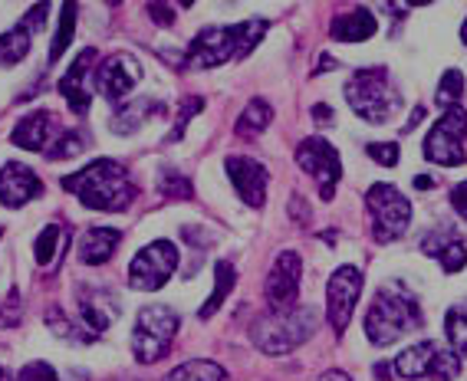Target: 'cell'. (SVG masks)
<instances>
[{"label":"cell","mask_w":467,"mask_h":381,"mask_svg":"<svg viewBox=\"0 0 467 381\" xmlns=\"http://www.w3.org/2000/svg\"><path fill=\"white\" fill-rule=\"evenodd\" d=\"M267 26L270 24L264 17H251L244 20V24H231V26H208V30H201L192 40L182 63L188 69H214L231 63V59H244L264 40Z\"/></svg>","instance_id":"cell-1"},{"label":"cell","mask_w":467,"mask_h":381,"mask_svg":"<svg viewBox=\"0 0 467 381\" xmlns=\"http://www.w3.org/2000/svg\"><path fill=\"white\" fill-rule=\"evenodd\" d=\"M63 188L69 194H76L89 211H109V214L126 211L135 201V194H139V188L132 184L126 168L119 165V161H109V158L92 161L83 171L67 174Z\"/></svg>","instance_id":"cell-2"},{"label":"cell","mask_w":467,"mask_h":381,"mask_svg":"<svg viewBox=\"0 0 467 381\" xmlns=\"http://www.w3.org/2000/svg\"><path fill=\"white\" fill-rule=\"evenodd\" d=\"M425 315L418 299L411 296L405 286H385L376 293L372 306L366 313V335L372 345H392L401 335H411V332L421 329Z\"/></svg>","instance_id":"cell-3"},{"label":"cell","mask_w":467,"mask_h":381,"mask_svg":"<svg viewBox=\"0 0 467 381\" xmlns=\"http://www.w3.org/2000/svg\"><path fill=\"white\" fill-rule=\"evenodd\" d=\"M317 306H293L286 313H267L254 323V345L267 355H286L317 332Z\"/></svg>","instance_id":"cell-4"},{"label":"cell","mask_w":467,"mask_h":381,"mask_svg":"<svg viewBox=\"0 0 467 381\" xmlns=\"http://www.w3.org/2000/svg\"><path fill=\"white\" fill-rule=\"evenodd\" d=\"M346 102L368 125H385L401 108L399 89L392 86V79H389V73L382 67L359 69L352 76L346 83Z\"/></svg>","instance_id":"cell-5"},{"label":"cell","mask_w":467,"mask_h":381,"mask_svg":"<svg viewBox=\"0 0 467 381\" xmlns=\"http://www.w3.org/2000/svg\"><path fill=\"white\" fill-rule=\"evenodd\" d=\"M182 329V315L171 306H142L135 315L132 329V355L135 362L151 365L168 355V348Z\"/></svg>","instance_id":"cell-6"},{"label":"cell","mask_w":467,"mask_h":381,"mask_svg":"<svg viewBox=\"0 0 467 381\" xmlns=\"http://www.w3.org/2000/svg\"><path fill=\"white\" fill-rule=\"evenodd\" d=\"M366 208L372 214V237L379 243L399 241L411 224V204L392 184H372L366 194Z\"/></svg>","instance_id":"cell-7"},{"label":"cell","mask_w":467,"mask_h":381,"mask_svg":"<svg viewBox=\"0 0 467 381\" xmlns=\"http://www.w3.org/2000/svg\"><path fill=\"white\" fill-rule=\"evenodd\" d=\"M464 139H467V108L451 106V108H444V116L431 125V132L425 135L421 151H425V158L431 165H444V168L464 165L467 161Z\"/></svg>","instance_id":"cell-8"},{"label":"cell","mask_w":467,"mask_h":381,"mask_svg":"<svg viewBox=\"0 0 467 381\" xmlns=\"http://www.w3.org/2000/svg\"><path fill=\"white\" fill-rule=\"evenodd\" d=\"M178 270V247L171 241H155L139 250V257L129 263V286L132 290H161Z\"/></svg>","instance_id":"cell-9"},{"label":"cell","mask_w":467,"mask_h":381,"mask_svg":"<svg viewBox=\"0 0 467 381\" xmlns=\"http://www.w3.org/2000/svg\"><path fill=\"white\" fill-rule=\"evenodd\" d=\"M296 165L317 178L319 198L333 201L336 184H339V178H342V161H339V151H336L329 141L319 139V135L303 139L300 145H296Z\"/></svg>","instance_id":"cell-10"},{"label":"cell","mask_w":467,"mask_h":381,"mask_svg":"<svg viewBox=\"0 0 467 381\" xmlns=\"http://www.w3.org/2000/svg\"><path fill=\"white\" fill-rule=\"evenodd\" d=\"M362 296V273L359 266H339L333 276H329V286H326V319L333 325L336 335L349 329L352 323V309Z\"/></svg>","instance_id":"cell-11"},{"label":"cell","mask_w":467,"mask_h":381,"mask_svg":"<svg viewBox=\"0 0 467 381\" xmlns=\"http://www.w3.org/2000/svg\"><path fill=\"white\" fill-rule=\"evenodd\" d=\"M300 273L303 260L296 250L276 253L274 266H270L267 273V286H264V299H267L270 313H286V309L296 306V299H300Z\"/></svg>","instance_id":"cell-12"},{"label":"cell","mask_w":467,"mask_h":381,"mask_svg":"<svg viewBox=\"0 0 467 381\" xmlns=\"http://www.w3.org/2000/svg\"><path fill=\"white\" fill-rule=\"evenodd\" d=\"M142 83V67L139 59L129 53H112L99 63V69L92 73V86L96 92H102V99H109L112 106H122L126 96Z\"/></svg>","instance_id":"cell-13"},{"label":"cell","mask_w":467,"mask_h":381,"mask_svg":"<svg viewBox=\"0 0 467 381\" xmlns=\"http://www.w3.org/2000/svg\"><path fill=\"white\" fill-rule=\"evenodd\" d=\"M227 174H231L234 190L241 194V201L247 208H264L267 204V168L254 161V158L231 155L224 161Z\"/></svg>","instance_id":"cell-14"},{"label":"cell","mask_w":467,"mask_h":381,"mask_svg":"<svg viewBox=\"0 0 467 381\" xmlns=\"http://www.w3.org/2000/svg\"><path fill=\"white\" fill-rule=\"evenodd\" d=\"M43 194V181L36 178L34 168H26L24 161H7L0 168V204L10 211L24 208L30 201Z\"/></svg>","instance_id":"cell-15"},{"label":"cell","mask_w":467,"mask_h":381,"mask_svg":"<svg viewBox=\"0 0 467 381\" xmlns=\"http://www.w3.org/2000/svg\"><path fill=\"white\" fill-rule=\"evenodd\" d=\"M119 319V299L102 286H83L79 290V323L86 332H106Z\"/></svg>","instance_id":"cell-16"},{"label":"cell","mask_w":467,"mask_h":381,"mask_svg":"<svg viewBox=\"0 0 467 381\" xmlns=\"http://www.w3.org/2000/svg\"><path fill=\"white\" fill-rule=\"evenodd\" d=\"M96 59H99V53L92 50V46H86V50L73 59V67L67 69V76L59 79V92H63V99H67V106L73 108L76 116H86L89 106H92V96H89V89H86V79H89V69H92Z\"/></svg>","instance_id":"cell-17"},{"label":"cell","mask_w":467,"mask_h":381,"mask_svg":"<svg viewBox=\"0 0 467 381\" xmlns=\"http://www.w3.org/2000/svg\"><path fill=\"white\" fill-rule=\"evenodd\" d=\"M53 122H57V118H53V112H47V108L30 112V116H24L17 122L10 141L24 151H43L47 149V139H50V132H53Z\"/></svg>","instance_id":"cell-18"},{"label":"cell","mask_w":467,"mask_h":381,"mask_svg":"<svg viewBox=\"0 0 467 381\" xmlns=\"http://www.w3.org/2000/svg\"><path fill=\"white\" fill-rule=\"evenodd\" d=\"M122 233L116 227H89L79 241V260L86 266H102L106 260H112V253L119 250Z\"/></svg>","instance_id":"cell-19"},{"label":"cell","mask_w":467,"mask_h":381,"mask_svg":"<svg viewBox=\"0 0 467 381\" xmlns=\"http://www.w3.org/2000/svg\"><path fill=\"white\" fill-rule=\"evenodd\" d=\"M376 30H379V20L372 17L366 7H356L333 20L329 36L339 43H362V40H368V36H376Z\"/></svg>","instance_id":"cell-20"},{"label":"cell","mask_w":467,"mask_h":381,"mask_svg":"<svg viewBox=\"0 0 467 381\" xmlns=\"http://www.w3.org/2000/svg\"><path fill=\"white\" fill-rule=\"evenodd\" d=\"M438 348H441V342H431V339L405 348L392 365L395 375H401V378H428V375H431V362H434V355H438Z\"/></svg>","instance_id":"cell-21"},{"label":"cell","mask_w":467,"mask_h":381,"mask_svg":"<svg viewBox=\"0 0 467 381\" xmlns=\"http://www.w3.org/2000/svg\"><path fill=\"white\" fill-rule=\"evenodd\" d=\"M161 106L151 96H139V99H129L126 106H119V112L112 116V132L116 135H129V132H139L145 125V118L159 116Z\"/></svg>","instance_id":"cell-22"},{"label":"cell","mask_w":467,"mask_h":381,"mask_svg":"<svg viewBox=\"0 0 467 381\" xmlns=\"http://www.w3.org/2000/svg\"><path fill=\"white\" fill-rule=\"evenodd\" d=\"M234 283H237V270H234L227 260H217L214 263V293H211V296L204 299V306L198 309L201 319H208V315H214L217 309H221V303L231 296Z\"/></svg>","instance_id":"cell-23"},{"label":"cell","mask_w":467,"mask_h":381,"mask_svg":"<svg viewBox=\"0 0 467 381\" xmlns=\"http://www.w3.org/2000/svg\"><path fill=\"white\" fill-rule=\"evenodd\" d=\"M270 118H274V108L264 99H251L247 108L241 112V118H237V125H234V132L241 135V139H257V135L267 132Z\"/></svg>","instance_id":"cell-24"},{"label":"cell","mask_w":467,"mask_h":381,"mask_svg":"<svg viewBox=\"0 0 467 381\" xmlns=\"http://www.w3.org/2000/svg\"><path fill=\"white\" fill-rule=\"evenodd\" d=\"M165 381H227V372L217 362H208V358H192V362H182L178 368H171Z\"/></svg>","instance_id":"cell-25"},{"label":"cell","mask_w":467,"mask_h":381,"mask_svg":"<svg viewBox=\"0 0 467 381\" xmlns=\"http://www.w3.org/2000/svg\"><path fill=\"white\" fill-rule=\"evenodd\" d=\"M26 53H30V34L20 24L0 34V67H17L20 59H26Z\"/></svg>","instance_id":"cell-26"},{"label":"cell","mask_w":467,"mask_h":381,"mask_svg":"<svg viewBox=\"0 0 467 381\" xmlns=\"http://www.w3.org/2000/svg\"><path fill=\"white\" fill-rule=\"evenodd\" d=\"M73 34H76V4H63V10H59V30L50 43V53H47L50 67L67 53V46L73 43Z\"/></svg>","instance_id":"cell-27"},{"label":"cell","mask_w":467,"mask_h":381,"mask_svg":"<svg viewBox=\"0 0 467 381\" xmlns=\"http://www.w3.org/2000/svg\"><path fill=\"white\" fill-rule=\"evenodd\" d=\"M444 332L458 355H467V306H454L444 315Z\"/></svg>","instance_id":"cell-28"},{"label":"cell","mask_w":467,"mask_h":381,"mask_svg":"<svg viewBox=\"0 0 467 381\" xmlns=\"http://www.w3.org/2000/svg\"><path fill=\"white\" fill-rule=\"evenodd\" d=\"M458 375H461V355L454 352V348L441 345L438 348V355H434V362H431V375H428V378L451 381V378H458Z\"/></svg>","instance_id":"cell-29"},{"label":"cell","mask_w":467,"mask_h":381,"mask_svg":"<svg viewBox=\"0 0 467 381\" xmlns=\"http://www.w3.org/2000/svg\"><path fill=\"white\" fill-rule=\"evenodd\" d=\"M461 92H464V76H461V69H448V73L441 76V83H438V106L441 108H451L458 106Z\"/></svg>","instance_id":"cell-30"},{"label":"cell","mask_w":467,"mask_h":381,"mask_svg":"<svg viewBox=\"0 0 467 381\" xmlns=\"http://www.w3.org/2000/svg\"><path fill=\"white\" fill-rule=\"evenodd\" d=\"M83 149H86V139H83V135L63 132V135H59L57 145H50V151H43V155L50 158V161H67V158H76Z\"/></svg>","instance_id":"cell-31"},{"label":"cell","mask_w":467,"mask_h":381,"mask_svg":"<svg viewBox=\"0 0 467 381\" xmlns=\"http://www.w3.org/2000/svg\"><path fill=\"white\" fill-rule=\"evenodd\" d=\"M57 247H59V227L50 224L43 227V233L36 237V247H34V257L40 266H50L53 257H57Z\"/></svg>","instance_id":"cell-32"},{"label":"cell","mask_w":467,"mask_h":381,"mask_svg":"<svg viewBox=\"0 0 467 381\" xmlns=\"http://www.w3.org/2000/svg\"><path fill=\"white\" fill-rule=\"evenodd\" d=\"M161 194H165L168 201H182V198L188 201L192 198V181L178 171H165V178H161Z\"/></svg>","instance_id":"cell-33"},{"label":"cell","mask_w":467,"mask_h":381,"mask_svg":"<svg viewBox=\"0 0 467 381\" xmlns=\"http://www.w3.org/2000/svg\"><path fill=\"white\" fill-rule=\"evenodd\" d=\"M438 263H441L444 273H461L467 266V247L461 241L448 243V247L441 250V257H438Z\"/></svg>","instance_id":"cell-34"},{"label":"cell","mask_w":467,"mask_h":381,"mask_svg":"<svg viewBox=\"0 0 467 381\" xmlns=\"http://www.w3.org/2000/svg\"><path fill=\"white\" fill-rule=\"evenodd\" d=\"M366 151H368V158H372L376 165H382V168H395V165H399V158H401L395 141H372Z\"/></svg>","instance_id":"cell-35"},{"label":"cell","mask_w":467,"mask_h":381,"mask_svg":"<svg viewBox=\"0 0 467 381\" xmlns=\"http://www.w3.org/2000/svg\"><path fill=\"white\" fill-rule=\"evenodd\" d=\"M454 241H458V233L451 231V227H444V231H438V233H428L425 241H421V250H425L428 257H441V250Z\"/></svg>","instance_id":"cell-36"},{"label":"cell","mask_w":467,"mask_h":381,"mask_svg":"<svg viewBox=\"0 0 467 381\" xmlns=\"http://www.w3.org/2000/svg\"><path fill=\"white\" fill-rule=\"evenodd\" d=\"M14 381H59V378L47 362H26Z\"/></svg>","instance_id":"cell-37"},{"label":"cell","mask_w":467,"mask_h":381,"mask_svg":"<svg viewBox=\"0 0 467 381\" xmlns=\"http://www.w3.org/2000/svg\"><path fill=\"white\" fill-rule=\"evenodd\" d=\"M47 14H50V7H47V4H36V7L30 10L24 20H20V26H24L26 34H40L43 26H47V20H43Z\"/></svg>","instance_id":"cell-38"},{"label":"cell","mask_w":467,"mask_h":381,"mask_svg":"<svg viewBox=\"0 0 467 381\" xmlns=\"http://www.w3.org/2000/svg\"><path fill=\"white\" fill-rule=\"evenodd\" d=\"M201 108H204V102H201L198 96H192V102H188V106H184V112H178V125H175V132L168 135V141L182 139V135H184V125H188V118H192L194 112H201Z\"/></svg>","instance_id":"cell-39"},{"label":"cell","mask_w":467,"mask_h":381,"mask_svg":"<svg viewBox=\"0 0 467 381\" xmlns=\"http://www.w3.org/2000/svg\"><path fill=\"white\" fill-rule=\"evenodd\" d=\"M149 14L159 26H171V20H175V7H168V4H149Z\"/></svg>","instance_id":"cell-40"},{"label":"cell","mask_w":467,"mask_h":381,"mask_svg":"<svg viewBox=\"0 0 467 381\" xmlns=\"http://www.w3.org/2000/svg\"><path fill=\"white\" fill-rule=\"evenodd\" d=\"M451 204H454V211L461 217H467V181H461L458 188L451 190Z\"/></svg>","instance_id":"cell-41"},{"label":"cell","mask_w":467,"mask_h":381,"mask_svg":"<svg viewBox=\"0 0 467 381\" xmlns=\"http://www.w3.org/2000/svg\"><path fill=\"white\" fill-rule=\"evenodd\" d=\"M317 381H352V378L346 372H339V368H333V372H323V375H319Z\"/></svg>","instance_id":"cell-42"},{"label":"cell","mask_w":467,"mask_h":381,"mask_svg":"<svg viewBox=\"0 0 467 381\" xmlns=\"http://www.w3.org/2000/svg\"><path fill=\"white\" fill-rule=\"evenodd\" d=\"M421 118H425V108H421V106L411 108V118H409V125H405V132H411V129H415V125L421 122Z\"/></svg>","instance_id":"cell-43"},{"label":"cell","mask_w":467,"mask_h":381,"mask_svg":"<svg viewBox=\"0 0 467 381\" xmlns=\"http://www.w3.org/2000/svg\"><path fill=\"white\" fill-rule=\"evenodd\" d=\"M376 375L379 378H389V375H395V368L392 365H376Z\"/></svg>","instance_id":"cell-44"},{"label":"cell","mask_w":467,"mask_h":381,"mask_svg":"<svg viewBox=\"0 0 467 381\" xmlns=\"http://www.w3.org/2000/svg\"><path fill=\"white\" fill-rule=\"evenodd\" d=\"M415 188H431V178H428V174H418V178H415Z\"/></svg>","instance_id":"cell-45"},{"label":"cell","mask_w":467,"mask_h":381,"mask_svg":"<svg viewBox=\"0 0 467 381\" xmlns=\"http://www.w3.org/2000/svg\"><path fill=\"white\" fill-rule=\"evenodd\" d=\"M461 40L467 43V20H464V26H461Z\"/></svg>","instance_id":"cell-46"},{"label":"cell","mask_w":467,"mask_h":381,"mask_svg":"<svg viewBox=\"0 0 467 381\" xmlns=\"http://www.w3.org/2000/svg\"><path fill=\"white\" fill-rule=\"evenodd\" d=\"M0 381H7V372H4V365H0Z\"/></svg>","instance_id":"cell-47"},{"label":"cell","mask_w":467,"mask_h":381,"mask_svg":"<svg viewBox=\"0 0 467 381\" xmlns=\"http://www.w3.org/2000/svg\"><path fill=\"white\" fill-rule=\"evenodd\" d=\"M0 237H4V231H0Z\"/></svg>","instance_id":"cell-48"}]
</instances>
